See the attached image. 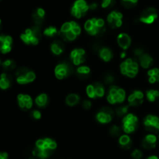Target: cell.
<instances>
[{
	"label": "cell",
	"mask_w": 159,
	"mask_h": 159,
	"mask_svg": "<svg viewBox=\"0 0 159 159\" xmlns=\"http://www.w3.org/2000/svg\"><path fill=\"white\" fill-rule=\"evenodd\" d=\"M57 148V143L55 140L49 137L39 139L36 141L35 147L33 150L34 157L39 159H47L53 154Z\"/></svg>",
	"instance_id": "1"
},
{
	"label": "cell",
	"mask_w": 159,
	"mask_h": 159,
	"mask_svg": "<svg viewBox=\"0 0 159 159\" xmlns=\"http://www.w3.org/2000/svg\"><path fill=\"white\" fill-rule=\"evenodd\" d=\"M82 32V28L77 22L74 20L67 21L62 24L59 31V35L64 41H73L75 40Z\"/></svg>",
	"instance_id": "2"
},
{
	"label": "cell",
	"mask_w": 159,
	"mask_h": 159,
	"mask_svg": "<svg viewBox=\"0 0 159 159\" xmlns=\"http://www.w3.org/2000/svg\"><path fill=\"white\" fill-rule=\"evenodd\" d=\"M84 29L89 35L99 37L106 31L105 21L102 18L93 17L89 19L84 23Z\"/></svg>",
	"instance_id": "3"
},
{
	"label": "cell",
	"mask_w": 159,
	"mask_h": 159,
	"mask_svg": "<svg viewBox=\"0 0 159 159\" xmlns=\"http://www.w3.org/2000/svg\"><path fill=\"white\" fill-rule=\"evenodd\" d=\"M41 37V31L39 26H34L25 30L20 35L23 43L29 45H37Z\"/></svg>",
	"instance_id": "4"
},
{
	"label": "cell",
	"mask_w": 159,
	"mask_h": 159,
	"mask_svg": "<svg viewBox=\"0 0 159 159\" xmlns=\"http://www.w3.org/2000/svg\"><path fill=\"white\" fill-rule=\"evenodd\" d=\"M120 73L129 78H134L139 72V64L134 59L129 58L121 62L120 65Z\"/></svg>",
	"instance_id": "5"
},
{
	"label": "cell",
	"mask_w": 159,
	"mask_h": 159,
	"mask_svg": "<svg viewBox=\"0 0 159 159\" xmlns=\"http://www.w3.org/2000/svg\"><path fill=\"white\" fill-rule=\"evenodd\" d=\"M125 98L126 92L124 89L116 85L110 86L107 95V99L110 104H121L125 101Z\"/></svg>",
	"instance_id": "6"
},
{
	"label": "cell",
	"mask_w": 159,
	"mask_h": 159,
	"mask_svg": "<svg viewBox=\"0 0 159 159\" xmlns=\"http://www.w3.org/2000/svg\"><path fill=\"white\" fill-rule=\"evenodd\" d=\"M35 79V73L26 67H20L16 72V80L21 85L30 84L34 82Z\"/></svg>",
	"instance_id": "7"
},
{
	"label": "cell",
	"mask_w": 159,
	"mask_h": 159,
	"mask_svg": "<svg viewBox=\"0 0 159 159\" xmlns=\"http://www.w3.org/2000/svg\"><path fill=\"white\" fill-rule=\"evenodd\" d=\"M138 126V118L133 113H128L123 117L122 129L127 134L132 133L136 130Z\"/></svg>",
	"instance_id": "8"
},
{
	"label": "cell",
	"mask_w": 159,
	"mask_h": 159,
	"mask_svg": "<svg viewBox=\"0 0 159 159\" xmlns=\"http://www.w3.org/2000/svg\"><path fill=\"white\" fill-rule=\"evenodd\" d=\"M89 10V5L85 0H76L71 6V13L74 17L80 19L85 17Z\"/></svg>",
	"instance_id": "9"
},
{
	"label": "cell",
	"mask_w": 159,
	"mask_h": 159,
	"mask_svg": "<svg viewBox=\"0 0 159 159\" xmlns=\"http://www.w3.org/2000/svg\"><path fill=\"white\" fill-rule=\"evenodd\" d=\"M74 72L72 65L68 62H62L56 65L54 68V75L57 80H64L71 76Z\"/></svg>",
	"instance_id": "10"
},
{
	"label": "cell",
	"mask_w": 159,
	"mask_h": 159,
	"mask_svg": "<svg viewBox=\"0 0 159 159\" xmlns=\"http://www.w3.org/2000/svg\"><path fill=\"white\" fill-rule=\"evenodd\" d=\"M85 91L89 98L96 99V98H102L105 95V87L101 83L95 82L93 84H89L86 87Z\"/></svg>",
	"instance_id": "11"
},
{
	"label": "cell",
	"mask_w": 159,
	"mask_h": 159,
	"mask_svg": "<svg viewBox=\"0 0 159 159\" xmlns=\"http://www.w3.org/2000/svg\"><path fill=\"white\" fill-rule=\"evenodd\" d=\"M158 18V11L153 7L144 9L139 17V20L144 24H152Z\"/></svg>",
	"instance_id": "12"
},
{
	"label": "cell",
	"mask_w": 159,
	"mask_h": 159,
	"mask_svg": "<svg viewBox=\"0 0 159 159\" xmlns=\"http://www.w3.org/2000/svg\"><path fill=\"white\" fill-rule=\"evenodd\" d=\"M114 112L109 107H103L97 112L96 115V120L102 124H107L113 120Z\"/></svg>",
	"instance_id": "13"
},
{
	"label": "cell",
	"mask_w": 159,
	"mask_h": 159,
	"mask_svg": "<svg viewBox=\"0 0 159 159\" xmlns=\"http://www.w3.org/2000/svg\"><path fill=\"white\" fill-rule=\"evenodd\" d=\"M144 126L148 131L152 133L159 132V117L155 115H148L144 118Z\"/></svg>",
	"instance_id": "14"
},
{
	"label": "cell",
	"mask_w": 159,
	"mask_h": 159,
	"mask_svg": "<svg viewBox=\"0 0 159 159\" xmlns=\"http://www.w3.org/2000/svg\"><path fill=\"white\" fill-rule=\"evenodd\" d=\"M107 20L109 26L111 28H119L123 24V14L119 11L113 10L108 14Z\"/></svg>",
	"instance_id": "15"
},
{
	"label": "cell",
	"mask_w": 159,
	"mask_h": 159,
	"mask_svg": "<svg viewBox=\"0 0 159 159\" xmlns=\"http://www.w3.org/2000/svg\"><path fill=\"white\" fill-rule=\"evenodd\" d=\"M70 59L75 65H79L84 63L85 61V51L81 48H77L73 49L70 53Z\"/></svg>",
	"instance_id": "16"
},
{
	"label": "cell",
	"mask_w": 159,
	"mask_h": 159,
	"mask_svg": "<svg viewBox=\"0 0 159 159\" xmlns=\"http://www.w3.org/2000/svg\"><path fill=\"white\" fill-rule=\"evenodd\" d=\"M32 98L26 94H20L17 95V104L19 107L23 111H28L33 107Z\"/></svg>",
	"instance_id": "17"
},
{
	"label": "cell",
	"mask_w": 159,
	"mask_h": 159,
	"mask_svg": "<svg viewBox=\"0 0 159 159\" xmlns=\"http://www.w3.org/2000/svg\"><path fill=\"white\" fill-rule=\"evenodd\" d=\"M144 95L141 90H134L127 98V101L130 106H138L141 105L144 101Z\"/></svg>",
	"instance_id": "18"
},
{
	"label": "cell",
	"mask_w": 159,
	"mask_h": 159,
	"mask_svg": "<svg viewBox=\"0 0 159 159\" xmlns=\"http://www.w3.org/2000/svg\"><path fill=\"white\" fill-rule=\"evenodd\" d=\"M13 41L11 36L2 34L0 36V50L2 54H7L12 50Z\"/></svg>",
	"instance_id": "19"
},
{
	"label": "cell",
	"mask_w": 159,
	"mask_h": 159,
	"mask_svg": "<svg viewBox=\"0 0 159 159\" xmlns=\"http://www.w3.org/2000/svg\"><path fill=\"white\" fill-rule=\"evenodd\" d=\"M158 137L154 133H149L144 137L142 140V147L144 149L151 150L156 147Z\"/></svg>",
	"instance_id": "20"
},
{
	"label": "cell",
	"mask_w": 159,
	"mask_h": 159,
	"mask_svg": "<svg viewBox=\"0 0 159 159\" xmlns=\"http://www.w3.org/2000/svg\"><path fill=\"white\" fill-rule=\"evenodd\" d=\"M117 44L123 50H127L131 45V37L127 33H120L117 36Z\"/></svg>",
	"instance_id": "21"
},
{
	"label": "cell",
	"mask_w": 159,
	"mask_h": 159,
	"mask_svg": "<svg viewBox=\"0 0 159 159\" xmlns=\"http://www.w3.org/2000/svg\"><path fill=\"white\" fill-rule=\"evenodd\" d=\"M45 19V10L43 8H37L32 13V20L36 26H40Z\"/></svg>",
	"instance_id": "22"
},
{
	"label": "cell",
	"mask_w": 159,
	"mask_h": 159,
	"mask_svg": "<svg viewBox=\"0 0 159 159\" xmlns=\"http://www.w3.org/2000/svg\"><path fill=\"white\" fill-rule=\"evenodd\" d=\"M138 58V62H139L140 65L144 69H149L152 65L154 62V59L150 55L144 52L142 55Z\"/></svg>",
	"instance_id": "23"
},
{
	"label": "cell",
	"mask_w": 159,
	"mask_h": 159,
	"mask_svg": "<svg viewBox=\"0 0 159 159\" xmlns=\"http://www.w3.org/2000/svg\"><path fill=\"white\" fill-rule=\"evenodd\" d=\"M51 52L55 55H60L65 50V45L61 40H56L51 45Z\"/></svg>",
	"instance_id": "24"
},
{
	"label": "cell",
	"mask_w": 159,
	"mask_h": 159,
	"mask_svg": "<svg viewBox=\"0 0 159 159\" xmlns=\"http://www.w3.org/2000/svg\"><path fill=\"white\" fill-rule=\"evenodd\" d=\"M12 84V78L11 76V75L6 73H2L1 77H0V87H1V89L6 90V89L11 87Z\"/></svg>",
	"instance_id": "25"
},
{
	"label": "cell",
	"mask_w": 159,
	"mask_h": 159,
	"mask_svg": "<svg viewBox=\"0 0 159 159\" xmlns=\"http://www.w3.org/2000/svg\"><path fill=\"white\" fill-rule=\"evenodd\" d=\"M99 57L102 60H103L104 62H110V60L113 58V51H111V49L107 47H102L100 48V49L99 50Z\"/></svg>",
	"instance_id": "26"
},
{
	"label": "cell",
	"mask_w": 159,
	"mask_h": 159,
	"mask_svg": "<svg viewBox=\"0 0 159 159\" xmlns=\"http://www.w3.org/2000/svg\"><path fill=\"white\" fill-rule=\"evenodd\" d=\"M148 80L150 84H156L159 82V69L152 68L148 71Z\"/></svg>",
	"instance_id": "27"
},
{
	"label": "cell",
	"mask_w": 159,
	"mask_h": 159,
	"mask_svg": "<svg viewBox=\"0 0 159 159\" xmlns=\"http://www.w3.org/2000/svg\"><path fill=\"white\" fill-rule=\"evenodd\" d=\"M35 104L39 108H45L49 103V98L48 94L45 93L40 94L37 98H35Z\"/></svg>",
	"instance_id": "28"
},
{
	"label": "cell",
	"mask_w": 159,
	"mask_h": 159,
	"mask_svg": "<svg viewBox=\"0 0 159 159\" xmlns=\"http://www.w3.org/2000/svg\"><path fill=\"white\" fill-rule=\"evenodd\" d=\"M119 143L121 147L124 148V149H130L132 145V141L130 136H128V134L127 133L121 135L119 137Z\"/></svg>",
	"instance_id": "29"
},
{
	"label": "cell",
	"mask_w": 159,
	"mask_h": 159,
	"mask_svg": "<svg viewBox=\"0 0 159 159\" xmlns=\"http://www.w3.org/2000/svg\"><path fill=\"white\" fill-rule=\"evenodd\" d=\"M80 97L79 95H78L77 94L71 93L69 94L68 96L65 98V103H66L67 105L70 106V107H73V106H75L76 104H78L80 101Z\"/></svg>",
	"instance_id": "30"
},
{
	"label": "cell",
	"mask_w": 159,
	"mask_h": 159,
	"mask_svg": "<svg viewBox=\"0 0 159 159\" xmlns=\"http://www.w3.org/2000/svg\"><path fill=\"white\" fill-rule=\"evenodd\" d=\"M91 70L87 65H79L76 69V73L80 78H86L90 74Z\"/></svg>",
	"instance_id": "31"
},
{
	"label": "cell",
	"mask_w": 159,
	"mask_h": 159,
	"mask_svg": "<svg viewBox=\"0 0 159 159\" xmlns=\"http://www.w3.org/2000/svg\"><path fill=\"white\" fill-rule=\"evenodd\" d=\"M146 98L150 102H154L159 98V90L150 89L146 92Z\"/></svg>",
	"instance_id": "32"
},
{
	"label": "cell",
	"mask_w": 159,
	"mask_h": 159,
	"mask_svg": "<svg viewBox=\"0 0 159 159\" xmlns=\"http://www.w3.org/2000/svg\"><path fill=\"white\" fill-rule=\"evenodd\" d=\"M16 62L12 59H6L2 62V66L6 71H12L16 68Z\"/></svg>",
	"instance_id": "33"
},
{
	"label": "cell",
	"mask_w": 159,
	"mask_h": 159,
	"mask_svg": "<svg viewBox=\"0 0 159 159\" xmlns=\"http://www.w3.org/2000/svg\"><path fill=\"white\" fill-rule=\"evenodd\" d=\"M57 34H59V31H57V29L55 26H48V27L45 28L44 31H43V34H44L46 37H55Z\"/></svg>",
	"instance_id": "34"
},
{
	"label": "cell",
	"mask_w": 159,
	"mask_h": 159,
	"mask_svg": "<svg viewBox=\"0 0 159 159\" xmlns=\"http://www.w3.org/2000/svg\"><path fill=\"white\" fill-rule=\"evenodd\" d=\"M129 106L128 105H121L119 106L115 111V113L117 116L119 117H124L126 115H127L128 112Z\"/></svg>",
	"instance_id": "35"
},
{
	"label": "cell",
	"mask_w": 159,
	"mask_h": 159,
	"mask_svg": "<svg viewBox=\"0 0 159 159\" xmlns=\"http://www.w3.org/2000/svg\"><path fill=\"white\" fill-rule=\"evenodd\" d=\"M138 0H121V4L127 9H132L138 4Z\"/></svg>",
	"instance_id": "36"
},
{
	"label": "cell",
	"mask_w": 159,
	"mask_h": 159,
	"mask_svg": "<svg viewBox=\"0 0 159 159\" xmlns=\"http://www.w3.org/2000/svg\"><path fill=\"white\" fill-rule=\"evenodd\" d=\"M120 127L116 126V125H113V126H112L111 127H110V133L111 134L113 137H118V136H120Z\"/></svg>",
	"instance_id": "37"
},
{
	"label": "cell",
	"mask_w": 159,
	"mask_h": 159,
	"mask_svg": "<svg viewBox=\"0 0 159 159\" xmlns=\"http://www.w3.org/2000/svg\"><path fill=\"white\" fill-rule=\"evenodd\" d=\"M114 4V0H102L101 2V6L103 9H110V8L113 7Z\"/></svg>",
	"instance_id": "38"
},
{
	"label": "cell",
	"mask_w": 159,
	"mask_h": 159,
	"mask_svg": "<svg viewBox=\"0 0 159 159\" xmlns=\"http://www.w3.org/2000/svg\"><path fill=\"white\" fill-rule=\"evenodd\" d=\"M131 157L134 159H141L143 157V153L141 150L135 149L132 151Z\"/></svg>",
	"instance_id": "39"
},
{
	"label": "cell",
	"mask_w": 159,
	"mask_h": 159,
	"mask_svg": "<svg viewBox=\"0 0 159 159\" xmlns=\"http://www.w3.org/2000/svg\"><path fill=\"white\" fill-rule=\"evenodd\" d=\"M30 115L32 116L33 118H34L36 120H38L41 118V112L39 110H33L31 112Z\"/></svg>",
	"instance_id": "40"
},
{
	"label": "cell",
	"mask_w": 159,
	"mask_h": 159,
	"mask_svg": "<svg viewBox=\"0 0 159 159\" xmlns=\"http://www.w3.org/2000/svg\"><path fill=\"white\" fill-rule=\"evenodd\" d=\"M105 82L106 84H108V85H110V84H113L114 82V77H113V75L108 74L105 76Z\"/></svg>",
	"instance_id": "41"
},
{
	"label": "cell",
	"mask_w": 159,
	"mask_h": 159,
	"mask_svg": "<svg viewBox=\"0 0 159 159\" xmlns=\"http://www.w3.org/2000/svg\"><path fill=\"white\" fill-rule=\"evenodd\" d=\"M82 107H83L85 109H86V110H89V108H91L92 107L91 101H90L89 100H85V101H83V102H82Z\"/></svg>",
	"instance_id": "42"
},
{
	"label": "cell",
	"mask_w": 159,
	"mask_h": 159,
	"mask_svg": "<svg viewBox=\"0 0 159 159\" xmlns=\"http://www.w3.org/2000/svg\"><path fill=\"white\" fill-rule=\"evenodd\" d=\"M144 52V50L141 49V48H135L134 51V53L135 56H137V57H139V56L141 55H142Z\"/></svg>",
	"instance_id": "43"
},
{
	"label": "cell",
	"mask_w": 159,
	"mask_h": 159,
	"mask_svg": "<svg viewBox=\"0 0 159 159\" xmlns=\"http://www.w3.org/2000/svg\"><path fill=\"white\" fill-rule=\"evenodd\" d=\"M0 159H9V155L6 152H1L0 153Z\"/></svg>",
	"instance_id": "44"
},
{
	"label": "cell",
	"mask_w": 159,
	"mask_h": 159,
	"mask_svg": "<svg viewBox=\"0 0 159 159\" xmlns=\"http://www.w3.org/2000/svg\"><path fill=\"white\" fill-rule=\"evenodd\" d=\"M97 7H98V4L96 2H93L89 5V9H91V10H95V9H97Z\"/></svg>",
	"instance_id": "45"
},
{
	"label": "cell",
	"mask_w": 159,
	"mask_h": 159,
	"mask_svg": "<svg viewBox=\"0 0 159 159\" xmlns=\"http://www.w3.org/2000/svg\"><path fill=\"white\" fill-rule=\"evenodd\" d=\"M147 159H159L158 157H157V156H155V155H152V156H150V157H148Z\"/></svg>",
	"instance_id": "46"
},
{
	"label": "cell",
	"mask_w": 159,
	"mask_h": 159,
	"mask_svg": "<svg viewBox=\"0 0 159 159\" xmlns=\"http://www.w3.org/2000/svg\"><path fill=\"white\" fill-rule=\"evenodd\" d=\"M29 159H34V157H30V158H29Z\"/></svg>",
	"instance_id": "47"
},
{
	"label": "cell",
	"mask_w": 159,
	"mask_h": 159,
	"mask_svg": "<svg viewBox=\"0 0 159 159\" xmlns=\"http://www.w3.org/2000/svg\"><path fill=\"white\" fill-rule=\"evenodd\" d=\"M158 140H159V137H158Z\"/></svg>",
	"instance_id": "48"
}]
</instances>
